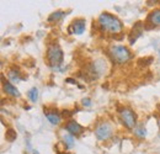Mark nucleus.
<instances>
[{"mask_svg": "<svg viewBox=\"0 0 160 154\" xmlns=\"http://www.w3.org/2000/svg\"><path fill=\"white\" fill-rule=\"evenodd\" d=\"M99 26L101 27L102 31L110 32V33H118L122 31L123 25L118 18L115 15H111L108 13H102L99 16Z\"/></svg>", "mask_w": 160, "mask_h": 154, "instance_id": "f257e3e1", "label": "nucleus"}, {"mask_svg": "<svg viewBox=\"0 0 160 154\" xmlns=\"http://www.w3.org/2000/svg\"><path fill=\"white\" fill-rule=\"evenodd\" d=\"M108 54L116 64H124L131 59V52L127 47L120 46V44H113L108 49Z\"/></svg>", "mask_w": 160, "mask_h": 154, "instance_id": "f03ea898", "label": "nucleus"}, {"mask_svg": "<svg viewBox=\"0 0 160 154\" xmlns=\"http://www.w3.org/2000/svg\"><path fill=\"white\" fill-rule=\"evenodd\" d=\"M47 60L49 63V65L54 69H58L63 60H64V53L62 51V48L59 47V44L54 43V44H51L47 49Z\"/></svg>", "mask_w": 160, "mask_h": 154, "instance_id": "7ed1b4c3", "label": "nucleus"}, {"mask_svg": "<svg viewBox=\"0 0 160 154\" xmlns=\"http://www.w3.org/2000/svg\"><path fill=\"white\" fill-rule=\"evenodd\" d=\"M120 118L122 123L128 128L132 130L134 128L136 123H137V116L133 112V110H131L129 107H122L120 110Z\"/></svg>", "mask_w": 160, "mask_h": 154, "instance_id": "20e7f679", "label": "nucleus"}, {"mask_svg": "<svg viewBox=\"0 0 160 154\" xmlns=\"http://www.w3.org/2000/svg\"><path fill=\"white\" fill-rule=\"evenodd\" d=\"M95 136L99 141H106L112 136V127L107 122H102L95 128Z\"/></svg>", "mask_w": 160, "mask_h": 154, "instance_id": "39448f33", "label": "nucleus"}, {"mask_svg": "<svg viewBox=\"0 0 160 154\" xmlns=\"http://www.w3.org/2000/svg\"><path fill=\"white\" fill-rule=\"evenodd\" d=\"M85 20L84 19H75L69 26L68 28V32L70 35H81L84 31H85Z\"/></svg>", "mask_w": 160, "mask_h": 154, "instance_id": "423d86ee", "label": "nucleus"}, {"mask_svg": "<svg viewBox=\"0 0 160 154\" xmlns=\"http://www.w3.org/2000/svg\"><path fill=\"white\" fill-rule=\"evenodd\" d=\"M65 130L69 132V135L72 136H79L84 132V127L81 125H79L77 121H74V120H70L69 122H67Z\"/></svg>", "mask_w": 160, "mask_h": 154, "instance_id": "0eeeda50", "label": "nucleus"}, {"mask_svg": "<svg viewBox=\"0 0 160 154\" xmlns=\"http://www.w3.org/2000/svg\"><path fill=\"white\" fill-rule=\"evenodd\" d=\"M143 30H144V25L142 22H137L133 26V28H132V31L129 33V43L131 44H133L137 41V38L140 37V35L143 33Z\"/></svg>", "mask_w": 160, "mask_h": 154, "instance_id": "6e6552de", "label": "nucleus"}, {"mask_svg": "<svg viewBox=\"0 0 160 154\" xmlns=\"http://www.w3.org/2000/svg\"><path fill=\"white\" fill-rule=\"evenodd\" d=\"M2 90H4V93L6 94V95H10V96L12 97H20V91L18 90V88L16 86H14L10 81H2Z\"/></svg>", "mask_w": 160, "mask_h": 154, "instance_id": "1a4fd4ad", "label": "nucleus"}, {"mask_svg": "<svg viewBox=\"0 0 160 154\" xmlns=\"http://www.w3.org/2000/svg\"><path fill=\"white\" fill-rule=\"evenodd\" d=\"M44 115L47 117V120L52 123V125H59L62 121V116L57 111H46L44 110Z\"/></svg>", "mask_w": 160, "mask_h": 154, "instance_id": "9d476101", "label": "nucleus"}, {"mask_svg": "<svg viewBox=\"0 0 160 154\" xmlns=\"http://www.w3.org/2000/svg\"><path fill=\"white\" fill-rule=\"evenodd\" d=\"M148 22H150L153 27L154 26H160V9H155L149 14Z\"/></svg>", "mask_w": 160, "mask_h": 154, "instance_id": "9b49d317", "label": "nucleus"}, {"mask_svg": "<svg viewBox=\"0 0 160 154\" xmlns=\"http://www.w3.org/2000/svg\"><path fill=\"white\" fill-rule=\"evenodd\" d=\"M8 77H9V79H10L12 83H20L21 80L23 79V78L21 77V73L16 69V68H11V69H9V72H8Z\"/></svg>", "mask_w": 160, "mask_h": 154, "instance_id": "f8f14e48", "label": "nucleus"}, {"mask_svg": "<svg viewBox=\"0 0 160 154\" xmlns=\"http://www.w3.org/2000/svg\"><path fill=\"white\" fill-rule=\"evenodd\" d=\"M16 137H18V133H16L15 130H12V128H8V130H6L5 138H6L8 142H14V141L16 139Z\"/></svg>", "mask_w": 160, "mask_h": 154, "instance_id": "ddd939ff", "label": "nucleus"}, {"mask_svg": "<svg viewBox=\"0 0 160 154\" xmlns=\"http://www.w3.org/2000/svg\"><path fill=\"white\" fill-rule=\"evenodd\" d=\"M27 96H28V99H30L32 102H36V101L38 100V90H37V88L30 89L28 93H27Z\"/></svg>", "mask_w": 160, "mask_h": 154, "instance_id": "4468645a", "label": "nucleus"}, {"mask_svg": "<svg viewBox=\"0 0 160 154\" xmlns=\"http://www.w3.org/2000/svg\"><path fill=\"white\" fill-rule=\"evenodd\" d=\"M64 15H65V13H64V11H54L53 14H51V15H49V18H48V21H49V22H53V21H58V20L62 19Z\"/></svg>", "mask_w": 160, "mask_h": 154, "instance_id": "2eb2a0df", "label": "nucleus"}, {"mask_svg": "<svg viewBox=\"0 0 160 154\" xmlns=\"http://www.w3.org/2000/svg\"><path fill=\"white\" fill-rule=\"evenodd\" d=\"M64 144L67 148H73L74 147V138L72 135H65L64 136Z\"/></svg>", "mask_w": 160, "mask_h": 154, "instance_id": "dca6fc26", "label": "nucleus"}, {"mask_svg": "<svg viewBox=\"0 0 160 154\" xmlns=\"http://www.w3.org/2000/svg\"><path fill=\"white\" fill-rule=\"evenodd\" d=\"M152 62H153V58L152 57L140 58V59H138V64H139L140 67H147V65H149Z\"/></svg>", "mask_w": 160, "mask_h": 154, "instance_id": "f3484780", "label": "nucleus"}, {"mask_svg": "<svg viewBox=\"0 0 160 154\" xmlns=\"http://www.w3.org/2000/svg\"><path fill=\"white\" fill-rule=\"evenodd\" d=\"M134 135L138 136V137H144L145 136V128H136Z\"/></svg>", "mask_w": 160, "mask_h": 154, "instance_id": "a211bd4d", "label": "nucleus"}, {"mask_svg": "<svg viewBox=\"0 0 160 154\" xmlns=\"http://www.w3.org/2000/svg\"><path fill=\"white\" fill-rule=\"evenodd\" d=\"M81 102H82V105L86 106V107H89V106L91 105V100H90L89 97H84V99L81 100Z\"/></svg>", "mask_w": 160, "mask_h": 154, "instance_id": "6ab92c4d", "label": "nucleus"}, {"mask_svg": "<svg viewBox=\"0 0 160 154\" xmlns=\"http://www.w3.org/2000/svg\"><path fill=\"white\" fill-rule=\"evenodd\" d=\"M65 81H67V83H70V84H75V83H77L75 80H73V79H70V78H68Z\"/></svg>", "mask_w": 160, "mask_h": 154, "instance_id": "aec40b11", "label": "nucleus"}, {"mask_svg": "<svg viewBox=\"0 0 160 154\" xmlns=\"http://www.w3.org/2000/svg\"><path fill=\"white\" fill-rule=\"evenodd\" d=\"M159 56H160V51H159Z\"/></svg>", "mask_w": 160, "mask_h": 154, "instance_id": "412c9836", "label": "nucleus"}]
</instances>
